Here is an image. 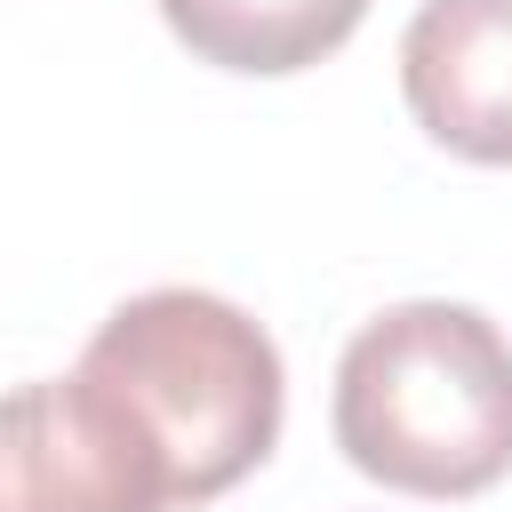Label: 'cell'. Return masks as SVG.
<instances>
[{
    "instance_id": "obj_5",
    "label": "cell",
    "mask_w": 512,
    "mask_h": 512,
    "mask_svg": "<svg viewBox=\"0 0 512 512\" xmlns=\"http://www.w3.org/2000/svg\"><path fill=\"white\" fill-rule=\"evenodd\" d=\"M168 32L224 72H304L352 40L368 0H160Z\"/></svg>"
},
{
    "instance_id": "obj_4",
    "label": "cell",
    "mask_w": 512,
    "mask_h": 512,
    "mask_svg": "<svg viewBox=\"0 0 512 512\" xmlns=\"http://www.w3.org/2000/svg\"><path fill=\"white\" fill-rule=\"evenodd\" d=\"M400 96L456 160L512 168V0H424L400 32Z\"/></svg>"
},
{
    "instance_id": "obj_1",
    "label": "cell",
    "mask_w": 512,
    "mask_h": 512,
    "mask_svg": "<svg viewBox=\"0 0 512 512\" xmlns=\"http://www.w3.org/2000/svg\"><path fill=\"white\" fill-rule=\"evenodd\" d=\"M336 448L400 496H480L512 472V344L472 304H392L336 360Z\"/></svg>"
},
{
    "instance_id": "obj_2",
    "label": "cell",
    "mask_w": 512,
    "mask_h": 512,
    "mask_svg": "<svg viewBox=\"0 0 512 512\" xmlns=\"http://www.w3.org/2000/svg\"><path fill=\"white\" fill-rule=\"evenodd\" d=\"M80 376H96L160 448L168 496L208 504L232 480H248L280 440V352L272 336L208 296V288H144L128 296L80 352Z\"/></svg>"
},
{
    "instance_id": "obj_3",
    "label": "cell",
    "mask_w": 512,
    "mask_h": 512,
    "mask_svg": "<svg viewBox=\"0 0 512 512\" xmlns=\"http://www.w3.org/2000/svg\"><path fill=\"white\" fill-rule=\"evenodd\" d=\"M168 464L96 376L0 392V512H168Z\"/></svg>"
}]
</instances>
